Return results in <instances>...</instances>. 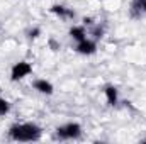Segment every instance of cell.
<instances>
[{
    "instance_id": "obj_5",
    "label": "cell",
    "mask_w": 146,
    "mask_h": 144,
    "mask_svg": "<svg viewBox=\"0 0 146 144\" xmlns=\"http://www.w3.org/2000/svg\"><path fill=\"white\" fill-rule=\"evenodd\" d=\"M75 51H76L78 54H82V56H92V54L97 53V41L92 39V37H87V39L76 42Z\"/></svg>"
},
{
    "instance_id": "obj_7",
    "label": "cell",
    "mask_w": 146,
    "mask_h": 144,
    "mask_svg": "<svg viewBox=\"0 0 146 144\" xmlns=\"http://www.w3.org/2000/svg\"><path fill=\"white\" fill-rule=\"evenodd\" d=\"M104 97H106V102H107V105L109 107H115L117 104H119V88L115 87V85H112V83H107L106 87H104Z\"/></svg>"
},
{
    "instance_id": "obj_4",
    "label": "cell",
    "mask_w": 146,
    "mask_h": 144,
    "mask_svg": "<svg viewBox=\"0 0 146 144\" xmlns=\"http://www.w3.org/2000/svg\"><path fill=\"white\" fill-rule=\"evenodd\" d=\"M49 12L53 14V15H56L58 19H61V20H73L75 19V10L70 9V7H66L65 3H53L51 7H49Z\"/></svg>"
},
{
    "instance_id": "obj_2",
    "label": "cell",
    "mask_w": 146,
    "mask_h": 144,
    "mask_svg": "<svg viewBox=\"0 0 146 144\" xmlns=\"http://www.w3.org/2000/svg\"><path fill=\"white\" fill-rule=\"evenodd\" d=\"M82 134H83V127L80 122H66V124H61L54 129V137L61 139V141L80 139Z\"/></svg>"
},
{
    "instance_id": "obj_10",
    "label": "cell",
    "mask_w": 146,
    "mask_h": 144,
    "mask_svg": "<svg viewBox=\"0 0 146 144\" xmlns=\"http://www.w3.org/2000/svg\"><path fill=\"white\" fill-rule=\"evenodd\" d=\"M106 34V26L104 24H100V22H97L95 26H92L90 27V36L92 39H95V41H99V39H102Z\"/></svg>"
},
{
    "instance_id": "obj_12",
    "label": "cell",
    "mask_w": 146,
    "mask_h": 144,
    "mask_svg": "<svg viewBox=\"0 0 146 144\" xmlns=\"http://www.w3.org/2000/svg\"><path fill=\"white\" fill-rule=\"evenodd\" d=\"M39 36H41V29H39V27H33V29H29V31H27V37H29L31 41L37 39Z\"/></svg>"
},
{
    "instance_id": "obj_11",
    "label": "cell",
    "mask_w": 146,
    "mask_h": 144,
    "mask_svg": "<svg viewBox=\"0 0 146 144\" xmlns=\"http://www.w3.org/2000/svg\"><path fill=\"white\" fill-rule=\"evenodd\" d=\"M10 108H12V105H10V102L0 93V117H3V115H7L9 112H10Z\"/></svg>"
},
{
    "instance_id": "obj_6",
    "label": "cell",
    "mask_w": 146,
    "mask_h": 144,
    "mask_svg": "<svg viewBox=\"0 0 146 144\" xmlns=\"http://www.w3.org/2000/svg\"><path fill=\"white\" fill-rule=\"evenodd\" d=\"M33 88L36 90L37 93H41V95H53L54 93V85L49 81V80H46V78H37L33 81Z\"/></svg>"
},
{
    "instance_id": "obj_8",
    "label": "cell",
    "mask_w": 146,
    "mask_h": 144,
    "mask_svg": "<svg viewBox=\"0 0 146 144\" xmlns=\"http://www.w3.org/2000/svg\"><path fill=\"white\" fill-rule=\"evenodd\" d=\"M68 36L72 37L73 41L80 42V41H83V39H87V37H88V31H87V27H85L83 24H75V26L70 27Z\"/></svg>"
},
{
    "instance_id": "obj_1",
    "label": "cell",
    "mask_w": 146,
    "mask_h": 144,
    "mask_svg": "<svg viewBox=\"0 0 146 144\" xmlns=\"http://www.w3.org/2000/svg\"><path fill=\"white\" fill-rule=\"evenodd\" d=\"M7 134L15 143H34L42 137V127L36 122H15L9 127Z\"/></svg>"
},
{
    "instance_id": "obj_9",
    "label": "cell",
    "mask_w": 146,
    "mask_h": 144,
    "mask_svg": "<svg viewBox=\"0 0 146 144\" xmlns=\"http://www.w3.org/2000/svg\"><path fill=\"white\" fill-rule=\"evenodd\" d=\"M146 14V0H133L131 2V15L141 17Z\"/></svg>"
},
{
    "instance_id": "obj_3",
    "label": "cell",
    "mask_w": 146,
    "mask_h": 144,
    "mask_svg": "<svg viewBox=\"0 0 146 144\" xmlns=\"http://www.w3.org/2000/svg\"><path fill=\"white\" fill-rule=\"evenodd\" d=\"M31 75H33V65L26 59H21V61L14 63L12 68H10V80L12 81H21V80H24Z\"/></svg>"
},
{
    "instance_id": "obj_13",
    "label": "cell",
    "mask_w": 146,
    "mask_h": 144,
    "mask_svg": "<svg viewBox=\"0 0 146 144\" xmlns=\"http://www.w3.org/2000/svg\"><path fill=\"white\" fill-rule=\"evenodd\" d=\"M82 22H83V26H85V27H92V26H95V24H97L94 17H83V19H82Z\"/></svg>"
}]
</instances>
